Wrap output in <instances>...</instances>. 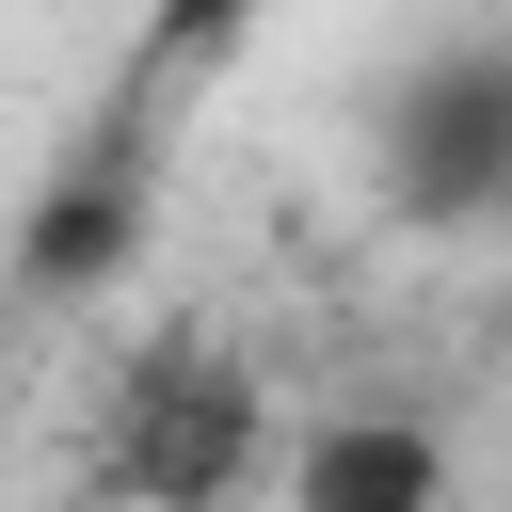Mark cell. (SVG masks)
Returning <instances> with one entry per match:
<instances>
[{
	"label": "cell",
	"instance_id": "cell-4",
	"mask_svg": "<svg viewBox=\"0 0 512 512\" xmlns=\"http://www.w3.org/2000/svg\"><path fill=\"white\" fill-rule=\"evenodd\" d=\"M272 512H464V480H448L432 416H320V432H288Z\"/></svg>",
	"mask_w": 512,
	"mask_h": 512
},
{
	"label": "cell",
	"instance_id": "cell-2",
	"mask_svg": "<svg viewBox=\"0 0 512 512\" xmlns=\"http://www.w3.org/2000/svg\"><path fill=\"white\" fill-rule=\"evenodd\" d=\"M368 176L400 224H480L512 208V32H448L384 80V128H368Z\"/></svg>",
	"mask_w": 512,
	"mask_h": 512
},
{
	"label": "cell",
	"instance_id": "cell-5",
	"mask_svg": "<svg viewBox=\"0 0 512 512\" xmlns=\"http://www.w3.org/2000/svg\"><path fill=\"white\" fill-rule=\"evenodd\" d=\"M256 16H272V0H144V32H128L112 96H96V128H144V144H160V112L208 96V80L256 48Z\"/></svg>",
	"mask_w": 512,
	"mask_h": 512
},
{
	"label": "cell",
	"instance_id": "cell-3",
	"mask_svg": "<svg viewBox=\"0 0 512 512\" xmlns=\"http://www.w3.org/2000/svg\"><path fill=\"white\" fill-rule=\"evenodd\" d=\"M144 208H160V144L144 128H80V160L32 192V224H16V288L32 304H80V288H112L128 256H144Z\"/></svg>",
	"mask_w": 512,
	"mask_h": 512
},
{
	"label": "cell",
	"instance_id": "cell-1",
	"mask_svg": "<svg viewBox=\"0 0 512 512\" xmlns=\"http://www.w3.org/2000/svg\"><path fill=\"white\" fill-rule=\"evenodd\" d=\"M256 464H288L272 432V384L224 352V336H128V368L96 384V496L112 512H240Z\"/></svg>",
	"mask_w": 512,
	"mask_h": 512
}]
</instances>
